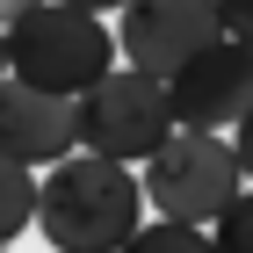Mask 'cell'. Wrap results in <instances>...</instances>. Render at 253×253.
I'll return each instance as SVG.
<instances>
[{
    "instance_id": "13",
    "label": "cell",
    "mask_w": 253,
    "mask_h": 253,
    "mask_svg": "<svg viewBox=\"0 0 253 253\" xmlns=\"http://www.w3.org/2000/svg\"><path fill=\"white\" fill-rule=\"evenodd\" d=\"M29 7H37V0H0V29H7L15 15H29Z\"/></svg>"
},
{
    "instance_id": "16",
    "label": "cell",
    "mask_w": 253,
    "mask_h": 253,
    "mask_svg": "<svg viewBox=\"0 0 253 253\" xmlns=\"http://www.w3.org/2000/svg\"><path fill=\"white\" fill-rule=\"evenodd\" d=\"M0 253H7V246H0Z\"/></svg>"
},
{
    "instance_id": "1",
    "label": "cell",
    "mask_w": 253,
    "mask_h": 253,
    "mask_svg": "<svg viewBox=\"0 0 253 253\" xmlns=\"http://www.w3.org/2000/svg\"><path fill=\"white\" fill-rule=\"evenodd\" d=\"M58 253H116L123 239L145 224V195H137L130 167H109V159H58L51 174L37 181V217H29Z\"/></svg>"
},
{
    "instance_id": "5",
    "label": "cell",
    "mask_w": 253,
    "mask_h": 253,
    "mask_svg": "<svg viewBox=\"0 0 253 253\" xmlns=\"http://www.w3.org/2000/svg\"><path fill=\"white\" fill-rule=\"evenodd\" d=\"M167 87V116H174V130H224V123H239L253 109V51H239V43H203L195 58H181L174 73L159 80Z\"/></svg>"
},
{
    "instance_id": "2",
    "label": "cell",
    "mask_w": 253,
    "mask_h": 253,
    "mask_svg": "<svg viewBox=\"0 0 253 253\" xmlns=\"http://www.w3.org/2000/svg\"><path fill=\"white\" fill-rule=\"evenodd\" d=\"M0 58L15 87H37V94L80 101L94 80L116 73V37L101 15H80L65 0H37L29 15H15L0 29Z\"/></svg>"
},
{
    "instance_id": "4",
    "label": "cell",
    "mask_w": 253,
    "mask_h": 253,
    "mask_svg": "<svg viewBox=\"0 0 253 253\" xmlns=\"http://www.w3.org/2000/svg\"><path fill=\"white\" fill-rule=\"evenodd\" d=\"M246 188L239 181V159L224 137L210 130H174L145 159V174H137V195H145V210H159V224H195V232H210V217Z\"/></svg>"
},
{
    "instance_id": "7",
    "label": "cell",
    "mask_w": 253,
    "mask_h": 253,
    "mask_svg": "<svg viewBox=\"0 0 253 253\" xmlns=\"http://www.w3.org/2000/svg\"><path fill=\"white\" fill-rule=\"evenodd\" d=\"M0 159H15L22 174H51L58 159H73V101L0 80Z\"/></svg>"
},
{
    "instance_id": "8",
    "label": "cell",
    "mask_w": 253,
    "mask_h": 253,
    "mask_svg": "<svg viewBox=\"0 0 253 253\" xmlns=\"http://www.w3.org/2000/svg\"><path fill=\"white\" fill-rule=\"evenodd\" d=\"M37 217V174H22L15 159H0V246Z\"/></svg>"
},
{
    "instance_id": "9",
    "label": "cell",
    "mask_w": 253,
    "mask_h": 253,
    "mask_svg": "<svg viewBox=\"0 0 253 253\" xmlns=\"http://www.w3.org/2000/svg\"><path fill=\"white\" fill-rule=\"evenodd\" d=\"M203 239H210V253H253V188H239L232 203L210 217Z\"/></svg>"
},
{
    "instance_id": "3",
    "label": "cell",
    "mask_w": 253,
    "mask_h": 253,
    "mask_svg": "<svg viewBox=\"0 0 253 253\" xmlns=\"http://www.w3.org/2000/svg\"><path fill=\"white\" fill-rule=\"evenodd\" d=\"M174 137V116H167V87L130 65H116L109 80H94L87 94L73 101V152L109 159V167H145Z\"/></svg>"
},
{
    "instance_id": "10",
    "label": "cell",
    "mask_w": 253,
    "mask_h": 253,
    "mask_svg": "<svg viewBox=\"0 0 253 253\" xmlns=\"http://www.w3.org/2000/svg\"><path fill=\"white\" fill-rule=\"evenodd\" d=\"M116 253H210V239L195 232V224H159L152 217V224H137Z\"/></svg>"
},
{
    "instance_id": "15",
    "label": "cell",
    "mask_w": 253,
    "mask_h": 253,
    "mask_svg": "<svg viewBox=\"0 0 253 253\" xmlns=\"http://www.w3.org/2000/svg\"><path fill=\"white\" fill-rule=\"evenodd\" d=\"M0 80H7V58H0Z\"/></svg>"
},
{
    "instance_id": "11",
    "label": "cell",
    "mask_w": 253,
    "mask_h": 253,
    "mask_svg": "<svg viewBox=\"0 0 253 253\" xmlns=\"http://www.w3.org/2000/svg\"><path fill=\"white\" fill-rule=\"evenodd\" d=\"M210 7H217V37L253 51V0H210Z\"/></svg>"
},
{
    "instance_id": "6",
    "label": "cell",
    "mask_w": 253,
    "mask_h": 253,
    "mask_svg": "<svg viewBox=\"0 0 253 253\" xmlns=\"http://www.w3.org/2000/svg\"><path fill=\"white\" fill-rule=\"evenodd\" d=\"M116 58L145 80H167L181 58H195L203 43H217V7L210 0H123L116 7Z\"/></svg>"
},
{
    "instance_id": "14",
    "label": "cell",
    "mask_w": 253,
    "mask_h": 253,
    "mask_svg": "<svg viewBox=\"0 0 253 253\" xmlns=\"http://www.w3.org/2000/svg\"><path fill=\"white\" fill-rule=\"evenodd\" d=\"M65 7H80V15H109V7H123V0H65Z\"/></svg>"
},
{
    "instance_id": "12",
    "label": "cell",
    "mask_w": 253,
    "mask_h": 253,
    "mask_svg": "<svg viewBox=\"0 0 253 253\" xmlns=\"http://www.w3.org/2000/svg\"><path fill=\"white\" fill-rule=\"evenodd\" d=\"M232 130H239V137H232V159H239V181H253V109H246V116L232 123Z\"/></svg>"
}]
</instances>
